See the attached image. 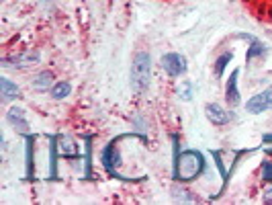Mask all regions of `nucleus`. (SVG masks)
Here are the masks:
<instances>
[{
  "label": "nucleus",
  "mask_w": 272,
  "mask_h": 205,
  "mask_svg": "<svg viewBox=\"0 0 272 205\" xmlns=\"http://www.w3.org/2000/svg\"><path fill=\"white\" fill-rule=\"evenodd\" d=\"M203 168H205L203 154L197 152V150H187L176 158L174 174L180 181H193L195 177H199V174L203 172Z\"/></svg>",
  "instance_id": "f257e3e1"
},
{
  "label": "nucleus",
  "mask_w": 272,
  "mask_h": 205,
  "mask_svg": "<svg viewBox=\"0 0 272 205\" xmlns=\"http://www.w3.org/2000/svg\"><path fill=\"white\" fill-rule=\"evenodd\" d=\"M205 113H207V117H209V121L211 123H215V125H225L227 121H229V113L223 109V107H219V105H207L205 107Z\"/></svg>",
  "instance_id": "39448f33"
},
{
  "label": "nucleus",
  "mask_w": 272,
  "mask_h": 205,
  "mask_svg": "<svg viewBox=\"0 0 272 205\" xmlns=\"http://www.w3.org/2000/svg\"><path fill=\"white\" fill-rule=\"evenodd\" d=\"M70 91H72V86L68 82H57L51 89V95H53V99H64L70 95Z\"/></svg>",
  "instance_id": "9d476101"
},
{
  "label": "nucleus",
  "mask_w": 272,
  "mask_h": 205,
  "mask_svg": "<svg viewBox=\"0 0 272 205\" xmlns=\"http://www.w3.org/2000/svg\"><path fill=\"white\" fill-rule=\"evenodd\" d=\"M246 109H248L250 113L270 111V109H272V86H270V89H266L264 93H260V95H256V97H252V99L248 101Z\"/></svg>",
  "instance_id": "20e7f679"
},
{
  "label": "nucleus",
  "mask_w": 272,
  "mask_h": 205,
  "mask_svg": "<svg viewBox=\"0 0 272 205\" xmlns=\"http://www.w3.org/2000/svg\"><path fill=\"white\" fill-rule=\"evenodd\" d=\"M149 70H152V64H149V53L139 51L133 57V64H131V86L137 95H141L147 84H149Z\"/></svg>",
  "instance_id": "f03ea898"
},
{
  "label": "nucleus",
  "mask_w": 272,
  "mask_h": 205,
  "mask_svg": "<svg viewBox=\"0 0 272 205\" xmlns=\"http://www.w3.org/2000/svg\"><path fill=\"white\" fill-rule=\"evenodd\" d=\"M262 177H264L266 181H272V162H264V166H262Z\"/></svg>",
  "instance_id": "4468645a"
},
{
  "label": "nucleus",
  "mask_w": 272,
  "mask_h": 205,
  "mask_svg": "<svg viewBox=\"0 0 272 205\" xmlns=\"http://www.w3.org/2000/svg\"><path fill=\"white\" fill-rule=\"evenodd\" d=\"M57 148H59V152H62L64 156H76L78 152H76V146L70 142V140H62L57 144Z\"/></svg>",
  "instance_id": "f8f14e48"
},
{
  "label": "nucleus",
  "mask_w": 272,
  "mask_h": 205,
  "mask_svg": "<svg viewBox=\"0 0 272 205\" xmlns=\"http://www.w3.org/2000/svg\"><path fill=\"white\" fill-rule=\"evenodd\" d=\"M9 121L13 125H17L21 131H27V121H25V117H23V109H19V107L11 109L9 111Z\"/></svg>",
  "instance_id": "1a4fd4ad"
},
{
  "label": "nucleus",
  "mask_w": 272,
  "mask_h": 205,
  "mask_svg": "<svg viewBox=\"0 0 272 205\" xmlns=\"http://www.w3.org/2000/svg\"><path fill=\"white\" fill-rule=\"evenodd\" d=\"M37 60H39V53L29 51V53H23V55L13 57V60H5L3 66L5 68H27V66H31V64H37Z\"/></svg>",
  "instance_id": "423d86ee"
},
{
  "label": "nucleus",
  "mask_w": 272,
  "mask_h": 205,
  "mask_svg": "<svg viewBox=\"0 0 272 205\" xmlns=\"http://www.w3.org/2000/svg\"><path fill=\"white\" fill-rule=\"evenodd\" d=\"M237 70L229 76V82H227V91H225V99H227V103L231 105V107H235L237 103H239V93H237Z\"/></svg>",
  "instance_id": "0eeeda50"
},
{
  "label": "nucleus",
  "mask_w": 272,
  "mask_h": 205,
  "mask_svg": "<svg viewBox=\"0 0 272 205\" xmlns=\"http://www.w3.org/2000/svg\"><path fill=\"white\" fill-rule=\"evenodd\" d=\"M264 142H272V135H266V138H264Z\"/></svg>",
  "instance_id": "dca6fc26"
},
{
  "label": "nucleus",
  "mask_w": 272,
  "mask_h": 205,
  "mask_svg": "<svg viewBox=\"0 0 272 205\" xmlns=\"http://www.w3.org/2000/svg\"><path fill=\"white\" fill-rule=\"evenodd\" d=\"M264 201H266V203H272V189H268V191L264 193Z\"/></svg>",
  "instance_id": "2eb2a0df"
},
{
  "label": "nucleus",
  "mask_w": 272,
  "mask_h": 205,
  "mask_svg": "<svg viewBox=\"0 0 272 205\" xmlns=\"http://www.w3.org/2000/svg\"><path fill=\"white\" fill-rule=\"evenodd\" d=\"M162 66L170 76H180L187 72V60L180 53H166L162 57Z\"/></svg>",
  "instance_id": "7ed1b4c3"
},
{
  "label": "nucleus",
  "mask_w": 272,
  "mask_h": 205,
  "mask_svg": "<svg viewBox=\"0 0 272 205\" xmlns=\"http://www.w3.org/2000/svg\"><path fill=\"white\" fill-rule=\"evenodd\" d=\"M51 78H53V76H51L49 72H41V74H39V76H37V78L33 80L35 89H41V91H43V89H49V84H51Z\"/></svg>",
  "instance_id": "9b49d317"
},
{
  "label": "nucleus",
  "mask_w": 272,
  "mask_h": 205,
  "mask_svg": "<svg viewBox=\"0 0 272 205\" xmlns=\"http://www.w3.org/2000/svg\"><path fill=\"white\" fill-rule=\"evenodd\" d=\"M0 89H3V101H11V99L19 97L17 84H13L9 78H0Z\"/></svg>",
  "instance_id": "6e6552de"
},
{
  "label": "nucleus",
  "mask_w": 272,
  "mask_h": 205,
  "mask_svg": "<svg viewBox=\"0 0 272 205\" xmlns=\"http://www.w3.org/2000/svg\"><path fill=\"white\" fill-rule=\"evenodd\" d=\"M231 60V53H223L219 60H217V64H215V76H223V68L227 66V62Z\"/></svg>",
  "instance_id": "ddd939ff"
}]
</instances>
